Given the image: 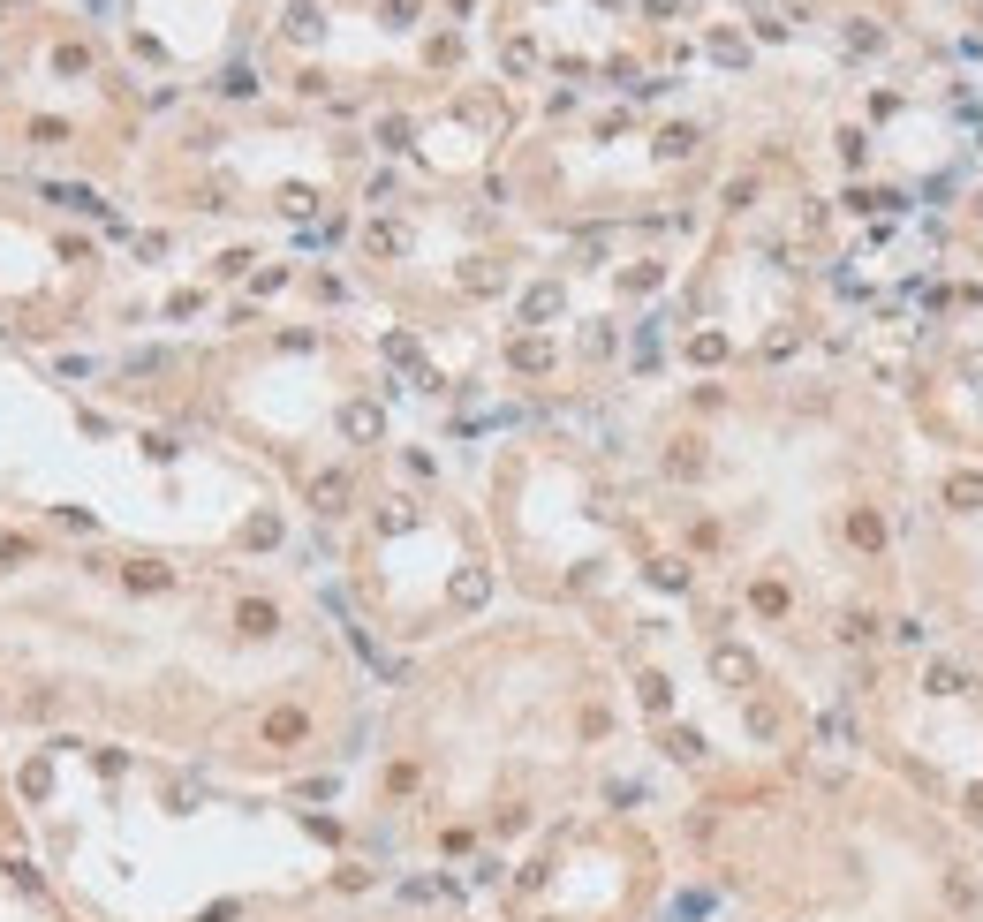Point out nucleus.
Listing matches in <instances>:
<instances>
[{
    "instance_id": "obj_8",
    "label": "nucleus",
    "mask_w": 983,
    "mask_h": 922,
    "mask_svg": "<svg viewBox=\"0 0 983 922\" xmlns=\"http://www.w3.org/2000/svg\"><path fill=\"white\" fill-rule=\"evenodd\" d=\"M341 499H348V477H318V507L341 514Z\"/></svg>"
},
{
    "instance_id": "obj_5",
    "label": "nucleus",
    "mask_w": 983,
    "mask_h": 922,
    "mask_svg": "<svg viewBox=\"0 0 983 922\" xmlns=\"http://www.w3.org/2000/svg\"><path fill=\"white\" fill-rule=\"evenodd\" d=\"M484 590H492V582H484L477 567H462V575H454V605H484Z\"/></svg>"
},
{
    "instance_id": "obj_4",
    "label": "nucleus",
    "mask_w": 983,
    "mask_h": 922,
    "mask_svg": "<svg viewBox=\"0 0 983 922\" xmlns=\"http://www.w3.org/2000/svg\"><path fill=\"white\" fill-rule=\"evenodd\" d=\"M946 499H953V507H983V477H968V469H961V477H946Z\"/></svg>"
},
{
    "instance_id": "obj_7",
    "label": "nucleus",
    "mask_w": 983,
    "mask_h": 922,
    "mask_svg": "<svg viewBox=\"0 0 983 922\" xmlns=\"http://www.w3.org/2000/svg\"><path fill=\"white\" fill-rule=\"evenodd\" d=\"M515 363H522V371H545L552 348H545V341H515Z\"/></svg>"
},
{
    "instance_id": "obj_9",
    "label": "nucleus",
    "mask_w": 983,
    "mask_h": 922,
    "mask_svg": "<svg viewBox=\"0 0 983 922\" xmlns=\"http://www.w3.org/2000/svg\"><path fill=\"white\" fill-rule=\"evenodd\" d=\"M129 582H137V590H159V582H167V567H159V560H137V567H129Z\"/></svg>"
},
{
    "instance_id": "obj_1",
    "label": "nucleus",
    "mask_w": 983,
    "mask_h": 922,
    "mask_svg": "<svg viewBox=\"0 0 983 922\" xmlns=\"http://www.w3.org/2000/svg\"><path fill=\"white\" fill-rule=\"evenodd\" d=\"M711 673H719V681H726V688H742V681H749V673H757V666H749V650H734V643H719V650H711Z\"/></svg>"
},
{
    "instance_id": "obj_3",
    "label": "nucleus",
    "mask_w": 983,
    "mask_h": 922,
    "mask_svg": "<svg viewBox=\"0 0 983 922\" xmlns=\"http://www.w3.org/2000/svg\"><path fill=\"white\" fill-rule=\"evenodd\" d=\"M288 38H303V46H318V38H326V16H318V8H295V16H288Z\"/></svg>"
},
{
    "instance_id": "obj_2",
    "label": "nucleus",
    "mask_w": 983,
    "mask_h": 922,
    "mask_svg": "<svg viewBox=\"0 0 983 922\" xmlns=\"http://www.w3.org/2000/svg\"><path fill=\"white\" fill-rule=\"evenodd\" d=\"M341 431H348V439H379V431H386V416L371 409V401H348V409H341Z\"/></svg>"
},
{
    "instance_id": "obj_10",
    "label": "nucleus",
    "mask_w": 983,
    "mask_h": 922,
    "mask_svg": "<svg viewBox=\"0 0 983 922\" xmlns=\"http://www.w3.org/2000/svg\"><path fill=\"white\" fill-rule=\"evenodd\" d=\"M424 16V8H416V0H386V23H394V31H409V23Z\"/></svg>"
},
{
    "instance_id": "obj_6",
    "label": "nucleus",
    "mask_w": 983,
    "mask_h": 922,
    "mask_svg": "<svg viewBox=\"0 0 983 922\" xmlns=\"http://www.w3.org/2000/svg\"><path fill=\"white\" fill-rule=\"evenodd\" d=\"M560 310V288H530V303H522V318H552Z\"/></svg>"
},
{
    "instance_id": "obj_11",
    "label": "nucleus",
    "mask_w": 983,
    "mask_h": 922,
    "mask_svg": "<svg viewBox=\"0 0 983 922\" xmlns=\"http://www.w3.org/2000/svg\"><path fill=\"white\" fill-rule=\"evenodd\" d=\"M91 8H106V0H91Z\"/></svg>"
}]
</instances>
